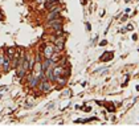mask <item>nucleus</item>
I'll list each match as a JSON object with an SVG mask.
<instances>
[{"mask_svg":"<svg viewBox=\"0 0 139 135\" xmlns=\"http://www.w3.org/2000/svg\"><path fill=\"white\" fill-rule=\"evenodd\" d=\"M56 43H57V50H61L62 48H64V40H62V38L56 40Z\"/></svg>","mask_w":139,"mask_h":135,"instance_id":"obj_5","label":"nucleus"},{"mask_svg":"<svg viewBox=\"0 0 139 135\" xmlns=\"http://www.w3.org/2000/svg\"><path fill=\"white\" fill-rule=\"evenodd\" d=\"M64 72H65V70L62 69V68H60V66H57V68H54V69H53V74H54V77H58V75L64 74Z\"/></svg>","mask_w":139,"mask_h":135,"instance_id":"obj_3","label":"nucleus"},{"mask_svg":"<svg viewBox=\"0 0 139 135\" xmlns=\"http://www.w3.org/2000/svg\"><path fill=\"white\" fill-rule=\"evenodd\" d=\"M24 73H25V69H24V68H21V66H19L17 68V75H19V78H21L23 75H24Z\"/></svg>","mask_w":139,"mask_h":135,"instance_id":"obj_6","label":"nucleus"},{"mask_svg":"<svg viewBox=\"0 0 139 135\" xmlns=\"http://www.w3.org/2000/svg\"><path fill=\"white\" fill-rule=\"evenodd\" d=\"M8 52H9V54H13V49L11 48V49H8Z\"/></svg>","mask_w":139,"mask_h":135,"instance_id":"obj_9","label":"nucleus"},{"mask_svg":"<svg viewBox=\"0 0 139 135\" xmlns=\"http://www.w3.org/2000/svg\"><path fill=\"white\" fill-rule=\"evenodd\" d=\"M37 82H39V78H31V83H29V86H31V88H35V86L37 85Z\"/></svg>","mask_w":139,"mask_h":135,"instance_id":"obj_7","label":"nucleus"},{"mask_svg":"<svg viewBox=\"0 0 139 135\" xmlns=\"http://www.w3.org/2000/svg\"><path fill=\"white\" fill-rule=\"evenodd\" d=\"M56 80L58 81L60 85H64V83H65V78H60V75H58V77H56Z\"/></svg>","mask_w":139,"mask_h":135,"instance_id":"obj_8","label":"nucleus"},{"mask_svg":"<svg viewBox=\"0 0 139 135\" xmlns=\"http://www.w3.org/2000/svg\"><path fill=\"white\" fill-rule=\"evenodd\" d=\"M40 89H41L42 91H48V90H50V82L49 81H42L41 85H40Z\"/></svg>","mask_w":139,"mask_h":135,"instance_id":"obj_2","label":"nucleus"},{"mask_svg":"<svg viewBox=\"0 0 139 135\" xmlns=\"http://www.w3.org/2000/svg\"><path fill=\"white\" fill-rule=\"evenodd\" d=\"M131 29H132V27H131V25H129V27L126 28V30H131Z\"/></svg>","mask_w":139,"mask_h":135,"instance_id":"obj_10","label":"nucleus"},{"mask_svg":"<svg viewBox=\"0 0 139 135\" xmlns=\"http://www.w3.org/2000/svg\"><path fill=\"white\" fill-rule=\"evenodd\" d=\"M53 53H54V48H53V46H45L44 54H45V57H46V58H52Z\"/></svg>","mask_w":139,"mask_h":135,"instance_id":"obj_1","label":"nucleus"},{"mask_svg":"<svg viewBox=\"0 0 139 135\" xmlns=\"http://www.w3.org/2000/svg\"><path fill=\"white\" fill-rule=\"evenodd\" d=\"M58 16H60V13L57 12V11H54V12L49 13V16H48V19H49L50 21H53V20H56V19H58Z\"/></svg>","mask_w":139,"mask_h":135,"instance_id":"obj_4","label":"nucleus"}]
</instances>
